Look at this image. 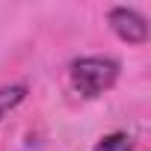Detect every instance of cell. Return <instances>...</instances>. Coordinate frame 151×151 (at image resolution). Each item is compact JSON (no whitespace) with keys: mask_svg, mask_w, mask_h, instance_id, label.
<instances>
[{"mask_svg":"<svg viewBox=\"0 0 151 151\" xmlns=\"http://www.w3.org/2000/svg\"><path fill=\"white\" fill-rule=\"evenodd\" d=\"M107 21H110V30L127 42V45H145L148 42V21L136 12V9H127V6H113L107 12Z\"/></svg>","mask_w":151,"mask_h":151,"instance_id":"2","label":"cell"},{"mask_svg":"<svg viewBox=\"0 0 151 151\" xmlns=\"http://www.w3.org/2000/svg\"><path fill=\"white\" fill-rule=\"evenodd\" d=\"M92 151H133V136L124 130H113V133L101 136Z\"/></svg>","mask_w":151,"mask_h":151,"instance_id":"3","label":"cell"},{"mask_svg":"<svg viewBox=\"0 0 151 151\" xmlns=\"http://www.w3.org/2000/svg\"><path fill=\"white\" fill-rule=\"evenodd\" d=\"M24 98H27V86H3L0 89V119L9 110H15Z\"/></svg>","mask_w":151,"mask_h":151,"instance_id":"4","label":"cell"},{"mask_svg":"<svg viewBox=\"0 0 151 151\" xmlns=\"http://www.w3.org/2000/svg\"><path fill=\"white\" fill-rule=\"evenodd\" d=\"M119 74H122V65L113 56H80L68 65L71 86L83 98H101L104 92H110Z\"/></svg>","mask_w":151,"mask_h":151,"instance_id":"1","label":"cell"}]
</instances>
